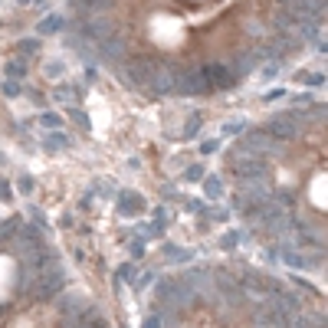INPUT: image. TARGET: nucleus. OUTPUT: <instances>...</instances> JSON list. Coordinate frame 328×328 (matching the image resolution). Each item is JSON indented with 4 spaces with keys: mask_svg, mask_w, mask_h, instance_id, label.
I'll list each match as a JSON object with an SVG mask.
<instances>
[{
    "mask_svg": "<svg viewBox=\"0 0 328 328\" xmlns=\"http://www.w3.org/2000/svg\"><path fill=\"white\" fill-rule=\"evenodd\" d=\"M154 59H148V56H131L128 66H118L121 72H131V76H121V82L125 86H138V89H148V79H151L154 72Z\"/></svg>",
    "mask_w": 328,
    "mask_h": 328,
    "instance_id": "1",
    "label": "nucleus"
},
{
    "mask_svg": "<svg viewBox=\"0 0 328 328\" xmlns=\"http://www.w3.org/2000/svg\"><path fill=\"white\" fill-rule=\"evenodd\" d=\"M243 148L246 151H253L256 158H262V154H279L282 151V141L279 138H273L269 131H246V138H243Z\"/></svg>",
    "mask_w": 328,
    "mask_h": 328,
    "instance_id": "2",
    "label": "nucleus"
},
{
    "mask_svg": "<svg viewBox=\"0 0 328 328\" xmlns=\"http://www.w3.org/2000/svg\"><path fill=\"white\" fill-rule=\"evenodd\" d=\"M207 79L200 69H184V72H174V92L177 95H200L207 92Z\"/></svg>",
    "mask_w": 328,
    "mask_h": 328,
    "instance_id": "3",
    "label": "nucleus"
},
{
    "mask_svg": "<svg viewBox=\"0 0 328 328\" xmlns=\"http://www.w3.org/2000/svg\"><path fill=\"white\" fill-rule=\"evenodd\" d=\"M148 89L154 95H171L174 92V69L171 66H154L151 79H148Z\"/></svg>",
    "mask_w": 328,
    "mask_h": 328,
    "instance_id": "4",
    "label": "nucleus"
},
{
    "mask_svg": "<svg viewBox=\"0 0 328 328\" xmlns=\"http://www.w3.org/2000/svg\"><path fill=\"white\" fill-rule=\"evenodd\" d=\"M253 325L256 328H289V318L282 315V312H273V308H253Z\"/></svg>",
    "mask_w": 328,
    "mask_h": 328,
    "instance_id": "5",
    "label": "nucleus"
},
{
    "mask_svg": "<svg viewBox=\"0 0 328 328\" xmlns=\"http://www.w3.org/2000/svg\"><path fill=\"white\" fill-rule=\"evenodd\" d=\"M82 33H86L89 40H109V36H115V23L109 20V17H92L89 23H82Z\"/></svg>",
    "mask_w": 328,
    "mask_h": 328,
    "instance_id": "6",
    "label": "nucleus"
},
{
    "mask_svg": "<svg viewBox=\"0 0 328 328\" xmlns=\"http://www.w3.org/2000/svg\"><path fill=\"white\" fill-rule=\"evenodd\" d=\"M200 72H204V79H207V86H217V89H230L233 82H236V76L230 72L227 66H213L210 63V66H204Z\"/></svg>",
    "mask_w": 328,
    "mask_h": 328,
    "instance_id": "7",
    "label": "nucleus"
},
{
    "mask_svg": "<svg viewBox=\"0 0 328 328\" xmlns=\"http://www.w3.org/2000/svg\"><path fill=\"white\" fill-rule=\"evenodd\" d=\"M266 131H269L273 138H279V141H285V138H295V135H299V118H295V115H285V118H273Z\"/></svg>",
    "mask_w": 328,
    "mask_h": 328,
    "instance_id": "8",
    "label": "nucleus"
},
{
    "mask_svg": "<svg viewBox=\"0 0 328 328\" xmlns=\"http://www.w3.org/2000/svg\"><path fill=\"white\" fill-rule=\"evenodd\" d=\"M98 53H102V59H109V63H115V66L125 63V43H121L118 36L98 40Z\"/></svg>",
    "mask_w": 328,
    "mask_h": 328,
    "instance_id": "9",
    "label": "nucleus"
},
{
    "mask_svg": "<svg viewBox=\"0 0 328 328\" xmlns=\"http://www.w3.org/2000/svg\"><path fill=\"white\" fill-rule=\"evenodd\" d=\"M318 26H322V20L318 17H308V13H302V17H295L292 30L299 40H318Z\"/></svg>",
    "mask_w": 328,
    "mask_h": 328,
    "instance_id": "10",
    "label": "nucleus"
},
{
    "mask_svg": "<svg viewBox=\"0 0 328 328\" xmlns=\"http://www.w3.org/2000/svg\"><path fill=\"white\" fill-rule=\"evenodd\" d=\"M236 171L243 177H266V161L262 158H246V161H236Z\"/></svg>",
    "mask_w": 328,
    "mask_h": 328,
    "instance_id": "11",
    "label": "nucleus"
},
{
    "mask_svg": "<svg viewBox=\"0 0 328 328\" xmlns=\"http://www.w3.org/2000/svg\"><path fill=\"white\" fill-rule=\"evenodd\" d=\"M118 200H121V204H118L121 213H141V210H144V200H141L138 194H128V190H125Z\"/></svg>",
    "mask_w": 328,
    "mask_h": 328,
    "instance_id": "12",
    "label": "nucleus"
},
{
    "mask_svg": "<svg viewBox=\"0 0 328 328\" xmlns=\"http://www.w3.org/2000/svg\"><path fill=\"white\" fill-rule=\"evenodd\" d=\"M56 30H63V17H59V13H49V17L40 23V33H56Z\"/></svg>",
    "mask_w": 328,
    "mask_h": 328,
    "instance_id": "13",
    "label": "nucleus"
},
{
    "mask_svg": "<svg viewBox=\"0 0 328 328\" xmlns=\"http://www.w3.org/2000/svg\"><path fill=\"white\" fill-rule=\"evenodd\" d=\"M66 144H69L66 135H49V138H46V148H49V151H59V148H66Z\"/></svg>",
    "mask_w": 328,
    "mask_h": 328,
    "instance_id": "14",
    "label": "nucleus"
},
{
    "mask_svg": "<svg viewBox=\"0 0 328 328\" xmlns=\"http://www.w3.org/2000/svg\"><path fill=\"white\" fill-rule=\"evenodd\" d=\"M223 194V181H220V177H210L207 181V197H220Z\"/></svg>",
    "mask_w": 328,
    "mask_h": 328,
    "instance_id": "15",
    "label": "nucleus"
},
{
    "mask_svg": "<svg viewBox=\"0 0 328 328\" xmlns=\"http://www.w3.org/2000/svg\"><path fill=\"white\" fill-rule=\"evenodd\" d=\"M7 72H10L13 79H23V76H26V66H23V59H17V63H10V66H7Z\"/></svg>",
    "mask_w": 328,
    "mask_h": 328,
    "instance_id": "16",
    "label": "nucleus"
},
{
    "mask_svg": "<svg viewBox=\"0 0 328 328\" xmlns=\"http://www.w3.org/2000/svg\"><path fill=\"white\" fill-rule=\"evenodd\" d=\"M43 125H46V128H59V125H63V118H59V115H53V112H43Z\"/></svg>",
    "mask_w": 328,
    "mask_h": 328,
    "instance_id": "17",
    "label": "nucleus"
},
{
    "mask_svg": "<svg viewBox=\"0 0 328 328\" xmlns=\"http://www.w3.org/2000/svg\"><path fill=\"white\" fill-rule=\"evenodd\" d=\"M262 79H273V76H279V63H269V66H262V72H259Z\"/></svg>",
    "mask_w": 328,
    "mask_h": 328,
    "instance_id": "18",
    "label": "nucleus"
},
{
    "mask_svg": "<svg viewBox=\"0 0 328 328\" xmlns=\"http://www.w3.org/2000/svg\"><path fill=\"white\" fill-rule=\"evenodd\" d=\"M200 174H204V167H200V164H194V167H187V181H200Z\"/></svg>",
    "mask_w": 328,
    "mask_h": 328,
    "instance_id": "19",
    "label": "nucleus"
},
{
    "mask_svg": "<svg viewBox=\"0 0 328 328\" xmlns=\"http://www.w3.org/2000/svg\"><path fill=\"white\" fill-rule=\"evenodd\" d=\"M23 53H26V56H30V53H36V49H40V40H23Z\"/></svg>",
    "mask_w": 328,
    "mask_h": 328,
    "instance_id": "20",
    "label": "nucleus"
},
{
    "mask_svg": "<svg viewBox=\"0 0 328 328\" xmlns=\"http://www.w3.org/2000/svg\"><path fill=\"white\" fill-rule=\"evenodd\" d=\"M197 131H200V115H194V118L187 121V138H190V135H197Z\"/></svg>",
    "mask_w": 328,
    "mask_h": 328,
    "instance_id": "21",
    "label": "nucleus"
},
{
    "mask_svg": "<svg viewBox=\"0 0 328 328\" xmlns=\"http://www.w3.org/2000/svg\"><path fill=\"white\" fill-rule=\"evenodd\" d=\"M285 262H289V266H305V259L295 256V253H285Z\"/></svg>",
    "mask_w": 328,
    "mask_h": 328,
    "instance_id": "22",
    "label": "nucleus"
},
{
    "mask_svg": "<svg viewBox=\"0 0 328 328\" xmlns=\"http://www.w3.org/2000/svg\"><path fill=\"white\" fill-rule=\"evenodd\" d=\"M217 148H220L217 141H204V148H200V151H204V154H217Z\"/></svg>",
    "mask_w": 328,
    "mask_h": 328,
    "instance_id": "23",
    "label": "nucleus"
},
{
    "mask_svg": "<svg viewBox=\"0 0 328 328\" xmlns=\"http://www.w3.org/2000/svg\"><path fill=\"white\" fill-rule=\"evenodd\" d=\"M236 240H240L236 233H227V236H223V246H236Z\"/></svg>",
    "mask_w": 328,
    "mask_h": 328,
    "instance_id": "24",
    "label": "nucleus"
},
{
    "mask_svg": "<svg viewBox=\"0 0 328 328\" xmlns=\"http://www.w3.org/2000/svg\"><path fill=\"white\" fill-rule=\"evenodd\" d=\"M3 92H7V95H17V92H20V86H17V82H7V86H3Z\"/></svg>",
    "mask_w": 328,
    "mask_h": 328,
    "instance_id": "25",
    "label": "nucleus"
},
{
    "mask_svg": "<svg viewBox=\"0 0 328 328\" xmlns=\"http://www.w3.org/2000/svg\"><path fill=\"white\" fill-rule=\"evenodd\" d=\"M131 273H135V269H131V266H121V269H118V279H128Z\"/></svg>",
    "mask_w": 328,
    "mask_h": 328,
    "instance_id": "26",
    "label": "nucleus"
},
{
    "mask_svg": "<svg viewBox=\"0 0 328 328\" xmlns=\"http://www.w3.org/2000/svg\"><path fill=\"white\" fill-rule=\"evenodd\" d=\"M144 328H161V322H158V318H148V322H144Z\"/></svg>",
    "mask_w": 328,
    "mask_h": 328,
    "instance_id": "27",
    "label": "nucleus"
},
{
    "mask_svg": "<svg viewBox=\"0 0 328 328\" xmlns=\"http://www.w3.org/2000/svg\"><path fill=\"white\" fill-rule=\"evenodd\" d=\"M20 3H30V0H20Z\"/></svg>",
    "mask_w": 328,
    "mask_h": 328,
    "instance_id": "28",
    "label": "nucleus"
}]
</instances>
